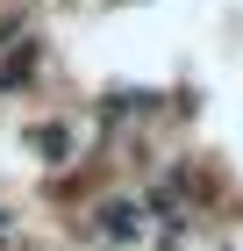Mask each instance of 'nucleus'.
Returning a JSON list of instances; mask_svg holds the SVG:
<instances>
[{
	"mask_svg": "<svg viewBox=\"0 0 243 251\" xmlns=\"http://www.w3.org/2000/svg\"><path fill=\"white\" fill-rule=\"evenodd\" d=\"M36 72V50H15V58L0 65V94H22V79Z\"/></svg>",
	"mask_w": 243,
	"mask_h": 251,
	"instance_id": "1",
	"label": "nucleus"
}]
</instances>
